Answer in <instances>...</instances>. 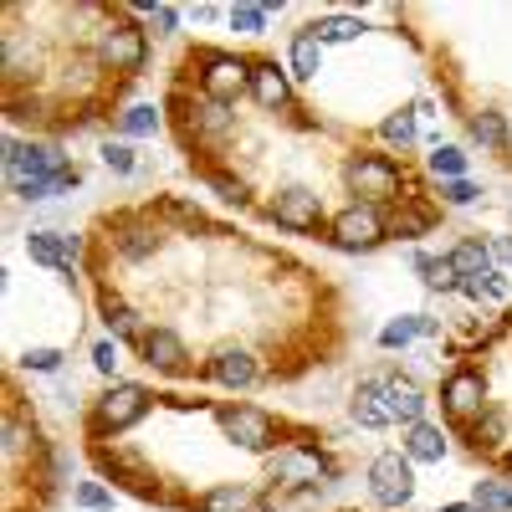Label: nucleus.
<instances>
[{
    "instance_id": "obj_31",
    "label": "nucleus",
    "mask_w": 512,
    "mask_h": 512,
    "mask_svg": "<svg viewBox=\"0 0 512 512\" xmlns=\"http://www.w3.org/2000/svg\"><path fill=\"white\" fill-rule=\"evenodd\" d=\"M379 134L390 139V144H410V139H415V118H410V113H390Z\"/></svg>"
},
{
    "instance_id": "obj_28",
    "label": "nucleus",
    "mask_w": 512,
    "mask_h": 512,
    "mask_svg": "<svg viewBox=\"0 0 512 512\" xmlns=\"http://www.w3.org/2000/svg\"><path fill=\"white\" fill-rule=\"evenodd\" d=\"M118 246H123V256H134V262H139V256H149V251L159 246V236H154V231H144V226H134V231H123V241H118Z\"/></svg>"
},
{
    "instance_id": "obj_30",
    "label": "nucleus",
    "mask_w": 512,
    "mask_h": 512,
    "mask_svg": "<svg viewBox=\"0 0 512 512\" xmlns=\"http://www.w3.org/2000/svg\"><path fill=\"white\" fill-rule=\"evenodd\" d=\"M431 169H436V175H441V180H456V175H461V169H466V154L446 144V149H436V154H431Z\"/></svg>"
},
{
    "instance_id": "obj_38",
    "label": "nucleus",
    "mask_w": 512,
    "mask_h": 512,
    "mask_svg": "<svg viewBox=\"0 0 512 512\" xmlns=\"http://www.w3.org/2000/svg\"><path fill=\"white\" fill-rule=\"evenodd\" d=\"M497 436H502V420H497V415L477 420V446H497Z\"/></svg>"
},
{
    "instance_id": "obj_4",
    "label": "nucleus",
    "mask_w": 512,
    "mask_h": 512,
    "mask_svg": "<svg viewBox=\"0 0 512 512\" xmlns=\"http://www.w3.org/2000/svg\"><path fill=\"white\" fill-rule=\"evenodd\" d=\"M333 241L338 246H349V251H369L384 241V221H379V210L374 205H349V210H338L333 216Z\"/></svg>"
},
{
    "instance_id": "obj_39",
    "label": "nucleus",
    "mask_w": 512,
    "mask_h": 512,
    "mask_svg": "<svg viewBox=\"0 0 512 512\" xmlns=\"http://www.w3.org/2000/svg\"><path fill=\"white\" fill-rule=\"evenodd\" d=\"M210 185H216V190H221V200H231V205H241V200H246V190H241L236 180H226V175H210Z\"/></svg>"
},
{
    "instance_id": "obj_18",
    "label": "nucleus",
    "mask_w": 512,
    "mask_h": 512,
    "mask_svg": "<svg viewBox=\"0 0 512 512\" xmlns=\"http://www.w3.org/2000/svg\"><path fill=\"white\" fill-rule=\"evenodd\" d=\"M451 267L461 272V282H466V277H487V272H492V256H487L482 241H461V246L451 251Z\"/></svg>"
},
{
    "instance_id": "obj_33",
    "label": "nucleus",
    "mask_w": 512,
    "mask_h": 512,
    "mask_svg": "<svg viewBox=\"0 0 512 512\" xmlns=\"http://www.w3.org/2000/svg\"><path fill=\"white\" fill-rule=\"evenodd\" d=\"M103 164L113 169V175H128V169H134V149H123V144H108V149H103Z\"/></svg>"
},
{
    "instance_id": "obj_2",
    "label": "nucleus",
    "mask_w": 512,
    "mask_h": 512,
    "mask_svg": "<svg viewBox=\"0 0 512 512\" xmlns=\"http://www.w3.org/2000/svg\"><path fill=\"white\" fill-rule=\"evenodd\" d=\"M369 492H374L379 507H405V502L415 497V472H410V461H405L400 451L374 456V466H369Z\"/></svg>"
},
{
    "instance_id": "obj_40",
    "label": "nucleus",
    "mask_w": 512,
    "mask_h": 512,
    "mask_svg": "<svg viewBox=\"0 0 512 512\" xmlns=\"http://www.w3.org/2000/svg\"><path fill=\"white\" fill-rule=\"evenodd\" d=\"M93 364H98L103 374H113V369H118V344H98V349H93Z\"/></svg>"
},
{
    "instance_id": "obj_34",
    "label": "nucleus",
    "mask_w": 512,
    "mask_h": 512,
    "mask_svg": "<svg viewBox=\"0 0 512 512\" xmlns=\"http://www.w3.org/2000/svg\"><path fill=\"white\" fill-rule=\"evenodd\" d=\"M425 226H431L425 210H405V216H395V236H420Z\"/></svg>"
},
{
    "instance_id": "obj_16",
    "label": "nucleus",
    "mask_w": 512,
    "mask_h": 512,
    "mask_svg": "<svg viewBox=\"0 0 512 512\" xmlns=\"http://www.w3.org/2000/svg\"><path fill=\"white\" fill-rule=\"evenodd\" d=\"M354 420L359 425H369V431H379V425H390V410H384V395H379V379H369V384H359V395H354Z\"/></svg>"
},
{
    "instance_id": "obj_20",
    "label": "nucleus",
    "mask_w": 512,
    "mask_h": 512,
    "mask_svg": "<svg viewBox=\"0 0 512 512\" xmlns=\"http://www.w3.org/2000/svg\"><path fill=\"white\" fill-rule=\"evenodd\" d=\"M318 62H323V41L313 31H303L292 41V72L297 77H318Z\"/></svg>"
},
{
    "instance_id": "obj_23",
    "label": "nucleus",
    "mask_w": 512,
    "mask_h": 512,
    "mask_svg": "<svg viewBox=\"0 0 512 512\" xmlns=\"http://www.w3.org/2000/svg\"><path fill=\"white\" fill-rule=\"evenodd\" d=\"M200 512H246V492L241 487H216L200 497Z\"/></svg>"
},
{
    "instance_id": "obj_25",
    "label": "nucleus",
    "mask_w": 512,
    "mask_h": 512,
    "mask_svg": "<svg viewBox=\"0 0 512 512\" xmlns=\"http://www.w3.org/2000/svg\"><path fill=\"white\" fill-rule=\"evenodd\" d=\"M103 318H108V328L118 333V338H134L139 333V323H134V313H128L118 297H103Z\"/></svg>"
},
{
    "instance_id": "obj_27",
    "label": "nucleus",
    "mask_w": 512,
    "mask_h": 512,
    "mask_svg": "<svg viewBox=\"0 0 512 512\" xmlns=\"http://www.w3.org/2000/svg\"><path fill=\"white\" fill-rule=\"evenodd\" d=\"M72 502H77V507H88V512H108V507H113V492L98 487V482H82V487L72 492Z\"/></svg>"
},
{
    "instance_id": "obj_9",
    "label": "nucleus",
    "mask_w": 512,
    "mask_h": 512,
    "mask_svg": "<svg viewBox=\"0 0 512 512\" xmlns=\"http://www.w3.org/2000/svg\"><path fill=\"white\" fill-rule=\"evenodd\" d=\"M26 251H31V262H41V267L72 272L82 241H77V236H62V231H31V236H26Z\"/></svg>"
},
{
    "instance_id": "obj_1",
    "label": "nucleus",
    "mask_w": 512,
    "mask_h": 512,
    "mask_svg": "<svg viewBox=\"0 0 512 512\" xmlns=\"http://www.w3.org/2000/svg\"><path fill=\"white\" fill-rule=\"evenodd\" d=\"M349 190L359 195V205H384V200H400V169L384 159V154H364L349 164Z\"/></svg>"
},
{
    "instance_id": "obj_7",
    "label": "nucleus",
    "mask_w": 512,
    "mask_h": 512,
    "mask_svg": "<svg viewBox=\"0 0 512 512\" xmlns=\"http://www.w3.org/2000/svg\"><path fill=\"white\" fill-rule=\"evenodd\" d=\"M272 221L287 226V231H318L323 200H318L313 190H303V185H292V190H282V195L272 200Z\"/></svg>"
},
{
    "instance_id": "obj_32",
    "label": "nucleus",
    "mask_w": 512,
    "mask_h": 512,
    "mask_svg": "<svg viewBox=\"0 0 512 512\" xmlns=\"http://www.w3.org/2000/svg\"><path fill=\"white\" fill-rule=\"evenodd\" d=\"M262 21H267V6H231V26L246 31V36L262 31Z\"/></svg>"
},
{
    "instance_id": "obj_29",
    "label": "nucleus",
    "mask_w": 512,
    "mask_h": 512,
    "mask_svg": "<svg viewBox=\"0 0 512 512\" xmlns=\"http://www.w3.org/2000/svg\"><path fill=\"white\" fill-rule=\"evenodd\" d=\"M123 128H128V134H154V128H159V113H154L149 103H134V108L123 113Z\"/></svg>"
},
{
    "instance_id": "obj_10",
    "label": "nucleus",
    "mask_w": 512,
    "mask_h": 512,
    "mask_svg": "<svg viewBox=\"0 0 512 512\" xmlns=\"http://www.w3.org/2000/svg\"><path fill=\"white\" fill-rule=\"evenodd\" d=\"M379 395H384V410H390V420L420 425L425 395H420V384H415V379H405V374H390V379H379Z\"/></svg>"
},
{
    "instance_id": "obj_19",
    "label": "nucleus",
    "mask_w": 512,
    "mask_h": 512,
    "mask_svg": "<svg viewBox=\"0 0 512 512\" xmlns=\"http://www.w3.org/2000/svg\"><path fill=\"white\" fill-rule=\"evenodd\" d=\"M415 267L425 272V287H436V292L461 287V272L451 267V256H415Z\"/></svg>"
},
{
    "instance_id": "obj_5",
    "label": "nucleus",
    "mask_w": 512,
    "mask_h": 512,
    "mask_svg": "<svg viewBox=\"0 0 512 512\" xmlns=\"http://www.w3.org/2000/svg\"><path fill=\"white\" fill-rule=\"evenodd\" d=\"M98 52H103V62H108L113 72H139V67H144V52H149V41H144V31H139V26L118 21V26H108V31H103Z\"/></svg>"
},
{
    "instance_id": "obj_12",
    "label": "nucleus",
    "mask_w": 512,
    "mask_h": 512,
    "mask_svg": "<svg viewBox=\"0 0 512 512\" xmlns=\"http://www.w3.org/2000/svg\"><path fill=\"white\" fill-rule=\"evenodd\" d=\"M210 379L226 384V390H246V384H256V359L246 349H221L210 359Z\"/></svg>"
},
{
    "instance_id": "obj_37",
    "label": "nucleus",
    "mask_w": 512,
    "mask_h": 512,
    "mask_svg": "<svg viewBox=\"0 0 512 512\" xmlns=\"http://www.w3.org/2000/svg\"><path fill=\"white\" fill-rule=\"evenodd\" d=\"M26 364H31V369H41V374H52V369L62 364V354H57V349H31V354H26Z\"/></svg>"
},
{
    "instance_id": "obj_42",
    "label": "nucleus",
    "mask_w": 512,
    "mask_h": 512,
    "mask_svg": "<svg viewBox=\"0 0 512 512\" xmlns=\"http://www.w3.org/2000/svg\"><path fill=\"white\" fill-rule=\"evenodd\" d=\"M149 16H154V26L159 31H175V11H169V6H144Z\"/></svg>"
},
{
    "instance_id": "obj_21",
    "label": "nucleus",
    "mask_w": 512,
    "mask_h": 512,
    "mask_svg": "<svg viewBox=\"0 0 512 512\" xmlns=\"http://www.w3.org/2000/svg\"><path fill=\"white\" fill-rule=\"evenodd\" d=\"M415 333H436V323L410 313V318H400V323H390V328H384V333H379V344H384V349H405Z\"/></svg>"
},
{
    "instance_id": "obj_43",
    "label": "nucleus",
    "mask_w": 512,
    "mask_h": 512,
    "mask_svg": "<svg viewBox=\"0 0 512 512\" xmlns=\"http://www.w3.org/2000/svg\"><path fill=\"white\" fill-rule=\"evenodd\" d=\"M441 512H482L477 502H451V507H441Z\"/></svg>"
},
{
    "instance_id": "obj_24",
    "label": "nucleus",
    "mask_w": 512,
    "mask_h": 512,
    "mask_svg": "<svg viewBox=\"0 0 512 512\" xmlns=\"http://www.w3.org/2000/svg\"><path fill=\"white\" fill-rule=\"evenodd\" d=\"M359 31H364V26H359L354 16H328V21H318V26H313V36H318V41H354Z\"/></svg>"
},
{
    "instance_id": "obj_13",
    "label": "nucleus",
    "mask_w": 512,
    "mask_h": 512,
    "mask_svg": "<svg viewBox=\"0 0 512 512\" xmlns=\"http://www.w3.org/2000/svg\"><path fill=\"white\" fill-rule=\"evenodd\" d=\"M441 400H446L451 415H482V400H487L482 374H451L446 390H441Z\"/></svg>"
},
{
    "instance_id": "obj_35",
    "label": "nucleus",
    "mask_w": 512,
    "mask_h": 512,
    "mask_svg": "<svg viewBox=\"0 0 512 512\" xmlns=\"http://www.w3.org/2000/svg\"><path fill=\"white\" fill-rule=\"evenodd\" d=\"M441 195H446L451 205H472L482 190H477V185H466V180H446V185H441Z\"/></svg>"
},
{
    "instance_id": "obj_3",
    "label": "nucleus",
    "mask_w": 512,
    "mask_h": 512,
    "mask_svg": "<svg viewBox=\"0 0 512 512\" xmlns=\"http://www.w3.org/2000/svg\"><path fill=\"white\" fill-rule=\"evenodd\" d=\"M144 410H149V395L139 390V384H113V390L98 400V410H93V425L98 431H128Z\"/></svg>"
},
{
    "instance_id": "obj_14",
    "label": "nucleus",
    "mask_w": 512,
    "mask_h": 512,
    "mask_svg": "<svg viewBox=\"0 0 512 512\" xmlns=\"http://www.w3.org/2000/svg\"><path fill=\"white\" fill-rule=\"evenodd\" d=\"M144 359L164 374H180L185 369V344L169 328H154V333H144Z\"/></svg>"
},
{
    "instance_id": "obj_26",
    "label": "nucleus",
    "mask_w": 512,
    "mask_h": 512,
    "mask_svg": "<svg viewBox=\"0 0 512 512\" xmlns=\"http://www.w3.org/2000/svg\"><path fill=\"white\" fill-rule=\"evenodd\" d=\"M477 507H482V512H512V487L477 482Z\"/></svg>"
},
{
    "instance_id": "obj_22",
    "label": "nucleus",
    "mask_w": 512,
    "mask_h": 512,
    "mask_svg": "<svg viewBox=\"0 0 512 512\" xmlns=\"http://www.w3.org/2000/svg\"><path fill=\"white\" fill-rule=\"evenodd\" d=\"M472 139L487 144V149H507V123H502V113H477V118H472Z\"/></svg>"
},
{
    "instance_id": "obj_6",
    "label": "nucleus",
    "mask_w": 512,
    "mask_h": 512,
    "mask_svg": "<svg viewBox=\"0 0 512 512\" xmlns=\"http://www.w3.org/2000/svg\"><path fill=\"white\" fill-rule=\"evenodd\" d=\"M216 420H221V431H226L236 446H246V451H267V446H272V420H267L262 410H251V405H226Z\"/></svg>"
},
{
    "instance_id": "obj_15",
    "label": "nucleus",
    "mask_w": 512,
    "mask_h": 512,
    "mask_svg": "<svg viewBox=\"0 0 512 512\" xmlns=\"http://www.w3.org/2000/svg\"><path fill=\"white\" fill-rule=\"evenodd\" d=\"M251 93H256V103L262 108H287V77H282V67L277 62H256L251 67Z\"/></svg>"
},
{
    "instance_id": "obj_36",
    "label": "nucleus",
    "mask_w": 512,
    "mask_h": 512,
    "mask_svg": "<svg viewBox=\"0 0 512 512\" xmlns=\"http://www.w3.org/2000/svg\"><path fill=\"white\" fill-rule=\"evenodd\" d=\"M200 123H205V134H221V128L231 123V118H226V103H210V108H200Z\"/></svg>"
},
{
    "instance_id": "obj_41",
    "label": "nucleus",
    "mask_w": 512,
    "mask_h": 512,
    "mask_svg": "<svg viewBox=\"0 0 512 512\" xmlns=\"http://www.w3.org/2000/svg\"><path fill=\"white\" fill-rule=\"evenodd\" d=\"M487 256H492V262H512V241L507 236H492L487 241Z\"/></svg>"
},
{
    "instance_id": "obj_8",
    "label": "nucleus",
    "mask_w": 512,
    "mask_h": 512,
    "mask_svg": "<svg viewBox=\"0 0 512 512\" xmlns=\"http://www.w3.org/2000/svg\"><path fill=\"white\" fill-rule=\"evenodd\" d=\"M241 88H251V67L241 57H210L205 67V93L210 103H236Z\"/></svg>"
},
{
    "instance_id": "obj_11",
    "label": "nucleus",
    "mask_w": 512,
    "mask_h": 512,
    "mask_svg": "<svg viewBox=\"0 0 512 512\" xmlns=\"http://www.w3.org/2000/svg\"><path fill=\"white\" fill-rule=\"evenodd\" d=\"M323 456H313V451H277L272 456V477L277 482H287V487H308V482H323Z\"/></svg>"
},
{
    "instance_id": "obj_17",
    "label": "nucleus",
    "mask_w": 512,
    "mask_h": 512,
    "mask_svg": "<svg viewBox=\"0 0 512 512\" xmlns=\"http://www.w3.org/2000/svg\"><path fill=\"white\" fill-rule=\"evenodd\" d=\"M405 451H410V461H441L446 456V436L436 431V425H410Z\"/></svg>"
}]
</instances>
